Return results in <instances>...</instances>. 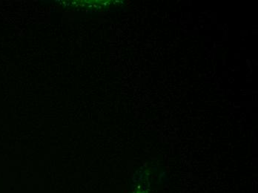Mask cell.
Returning <instances> with one entry per match:
<instances>
[{
  "mask_svg": "<svg viewBox=\"0 0 258 193\" xmlns=\"http://www.w3.org/2000/svg\"><path fill=\"white\" fill-rule=\"evenodd\" d=\"M139 193H143V192H139Z\"/></svg>",
  "mask_w": 258,
  "mask_h": 193,
  "instance_id": "1",
  "label": "cell"
}]
</instances>
